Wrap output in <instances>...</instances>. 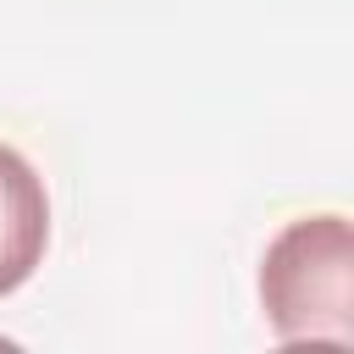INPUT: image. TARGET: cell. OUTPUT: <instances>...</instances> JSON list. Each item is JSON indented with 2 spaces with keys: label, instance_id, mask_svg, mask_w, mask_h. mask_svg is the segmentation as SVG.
<instances>
[{
  "label": "cell",
  "instance_id": "7a4b0ae2",
  "mask_svg": "<svg viewBox=\"0 0 354 354\" xmlns=\"http://www.w3.org/2000/svg\"><path fill=\"white\" fill-rule=\"evenodd\" d=\"M44 243H50L44 183L11 144H0V299L17 293L39 271Z\"/></svg>",
  "mask_w": 354,
  "mask_h": 354
},
{
  "label": "cell",
  "instance_id": "6da1fadb",
  "mask_svg": "<svg viewBox=\"0 0 354 354\" xmlns=\"http://www.w3.org/2000/svg\"><path fill=\"white\" fill-rule=\"evenodd\" d=\"M260 304L282 343H354V232L337 210L299 216L271 238Z\"/></svg>",
  "mask_w": 354,
  "mask_h": 354
}]
</instances>
